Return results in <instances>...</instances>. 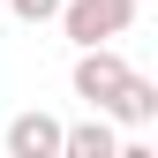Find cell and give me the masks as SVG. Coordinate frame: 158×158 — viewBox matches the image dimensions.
I'll use <instances>...</instances> for the list:
<instances>
[{
	"instance_id": "6da1fadb",
	"label": "cell",
	"mask_w": 158,
	"mask_h": 158,
	"mask_svg": "<svg viewBox=\"0 0 158 158\" xmlns=\"http://www.w3.org/2000/svg\"><path fill=\"white\" fill-rule=\"evenodd\" d=\"M128 23H135V0H60V30L83 53H98L106 38H121Z\"/></svg>"
},
{
	"instance_id": "7a4b0ae2",
	"label": "cell",
	"mask_w": 158,
	"mask_h": 158,
	"mask_svg": "<svg viewBox=\"0 0 158 158\" xmlns=\"http://www.w3.org/2000/svg\"><path fill=\"white\" fill-rule=\"evenodd\" d=\"M128 75H135V68H128L113 45H98V53H75V98H90V113H98V121H106V106L121 98V83H128Z\"/></svg>"
},
{
	"instance_id": "3957f363",
	"label": "cell",
	"mask_w": 158,
	"mask_h": 158,
	"mask_svg": "<svg viewBox=\"0 0 158 158\" xmlns=\"http://www.w3.org/2000/svg\"><path fill=\"white\" fill-rule=\"evenodd\" d=\"M8 158H60V121L53 113H15L8 121Z\"/></svg>"
},
{
	"instance_id": "277c9868",
	"label": "cell",
	"mask_w": 158,
	"mask_h": 158,
	"mask_svg": "<svg viewBox=\"0 0 158 158\" xmlns=\"http://www.w3.org/2000/svg\"><path fill=\"white\" fill-rule=\"evenodd\" d=\"M121 151V135H113V121H75V128H60V158H113Z\"/></svg>"
},
{
	"instance_id": "5b68a950",
	"label": "cell",
	"mask_w": 158,
	"mask_h": 158,
	"mask_svg": "<svg viewBox=\"0 0 158 158\" xmlns=\"http://www.w3.org/2000/svg\"><path fill=\"white\" fill-rule=\"evenodd\" d=\"M151 113H158V83H151V75H128V83H121V98L106 106V121H128V128H143Z\"/></svg>"
},
{
	"instance_id": "8992f818",
	"label": "cell",
	"mask_w": 158,
	"mask_h": 158,
	"mask_svg": "<svg viewBox=\"0 0 158 158\" xmlns=\"http://www.w3.org/2000/svg\"><path fill=\"white\" fill-rule=\"evenodd\" d=\"M15 23H60V0H0Z\"/></svg>"
},
{
	"instance_id": "52a82bcc",
	"label": "cell",
	"mask_w": 158,
	"mask_h": 158,
	"mask_svg": "<svg viewBox=\"0 0 158 158\" xmlns=\"http://www.w3.org/2000/svg\"><path fill=\"white\" fill-rule=\"evenodd\" d=\"M113 158H158L151 143H121V151H113Z\"/></svg>"
}]
</instances>
